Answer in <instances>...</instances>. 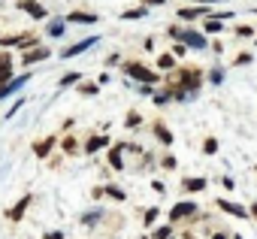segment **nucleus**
<instances>
[{
    "instance_id": "obj_34",
    "label": "nucleus",
    "mask_w": 257,
    "mask_h": 239,
    "mask_svg": "<svg viewBox=\"0 0 257 239\" xmlns=\"http://www.w3.org/2000/svg\"><path fill=\"white\" fill-rule=\"evenodd\" d=\"M143 4H146V7H149V4H152V7H161L164 0H143Z\"/></svg>"
},
{
    "instance_id": "obj_9",
    "label": "nucleus",
    "mask_w": 257,
    "mask_h": 239,
    "mask_svg": "<svg viewBox=\"0 0 257 239\" xmlns=\"http://www.w3.org/2000/svg\"><path fill=\"white\" fill-rule=\"evenodd\" d=\"M218 206H221L224 212H230V215H236V218H248V212H245L242 206H236V203H230V200H218Z\"/></svg>"
},
{
    "instance_id": "obj_6",
    "label": "nucleus",
    "mask_w": 257,
    "mask_h": 239,
    "mask_svg": "<svg viewBox=\"0 0 257 239\" xmlns=\"http://www.w3.org/2000/svg\"><path fill=\"white\" fill-rule=\"evenodd\" d=\"M19 10H25V13H31L34 19H46L49 13H46V7H40L37 0H19Z\"/></svg>"
},
{
    "instance_id": "obj_25",
    "label": "nucleus",
    "mask_w": 257,
    "mask_h": 239,
    "mask_svg": "<svg viewBox=\"0 0 257 239\" xmlns=\"http://www.w3.org/2000/svg\"><path fill=\"white\" fill-rule=\"evenodd\" d=\"M97 218H100V212H88V215L82 218V224H85V227H94V221H97Z\"/></svg>"
},
{
    "instance_id": "obj_37",
    "label": "nucleus",
    "mask_w": 257,
    "mask_h": 239,
    "mask_svg": "<svg viewBox=\"0 0 257 239\" xmlns=\"http://www.w3.org/2000/svg\"><path fill=\"white\" fill-rule=\"evenodd\" d=\"M251 215H254V218H257V203H254V206H251Z\"/></svg>"
},
{
    "instance_id": "obj_39",
    "label": "nucleus",
    "mask_w": 257,
    "mask_h": 239,
    "mask_svg": "<svg viewBox=\"0 0 257 239\" xmlns=\"http://www.w3.org/2000/svg\"><path fill=\"white\" fill-rule=\"evenodd\" d=\"M236 239H242V236H236Z\"/></svg>"
},
{
    "instance_id": "obj_38",
    "label": "nucleus",
    "mask_w": 257,
    "mask_h": 239,
    "mask_svg": "<svg viewBox=\"0 0 257 239\" xmlns=\"http://www.w3.org/2000/svg\"><path fill=\"white\" fill-rule=\"evenodd\" d=\"M215 239H227V236H224V233H215Z\"/></svg>"
},
{
    "instance_id": "obj_30",
    "label": "nucleus",
    "mask_w": 257,
    "mask_h": 239,
    "mask_svg": "<svg viewBox=\"0 0 257 239\" xmlns=\"http://www.w3.org/2000/svg\"><path fill=\"white\" fill-rule=\"evenodd\" d=\"M236 37H251V28H248V25H239V28H236Z\"/></svg>"
},
{
    "instance_id": "obj_4",
    "label": "nucleus",
    "mask_w": 257,
    "mask_h": 239,
    "mask_svg": "<svg viewBox=\"0 0 257 239\" xmlns=\"http://www.w3.org/2000/svg\"><path fill=\"white\" fill-rule=\"evenodd\" d=\"M31 79V73H25V76H16V79H10V82H4V85H0V100H4V97H10V94H16L25 82Z\"/></svg>"
},
{
    "instance_id": "obj_21",
    "label": "nucleus",
    "mask_w": 257,
    "mask_h": 239,
    "mask_svg": "<svg viewBox=\"0 0 257 239\" xmlns=\"http://www.w3.org/2000/svg\"><path fill=\"white\" fill-rule=\"evenodd\" d=\"M206 31H209V34H221L224 28H221V22H218V19H209V22H206Z\"/></svg>"
},
{
    "instance_id": "obj_10",
    "label": "nucleus",
    "mask_w": 257,
    "mask_h": 239,
    "mask_svg": "<svg viewBox=\"0 0 257 239\" xmlns=\"http://www.w3.org/2000/svg\"><path fill=\"white\" fill-rule=\"evenodd\" d=\"M28 206H31V194H28V197H22V200L16 203V209H10V218H13V221H22V215H25V209H28Z\"/></svg>"
},
{
    "instance_id": "obj_13",
    "label": "nucleus",
    "mask_w": 257,
    "mask_h": 239,
    "mask_svg": "<svg viewBox=\"0 0 257 239\" xmlns=\"http://www.w3.org/2000/svg\"><path fill=\"white\" fill-rule=\"evenodd\" d=\"M103 146H109V140H106V137H91V140H88V146H85V152H91V155H94V152H100Z\"/></svg>"
},
{
    "instance_id": "obj_31",
    "label": "nucleus",
    "mask_w": 257,
    "mask_h": 239,
    "mask_svg": "<svg viewBox=\"0 0 257 239\" xmlns=\"http://www.w3.org/2000/svg\"><path fill=\"white\" fill-rule=\"evenodd\" d=\"M64 149H67V152H76V140H73V137H67V140H64Z\"/></svg>"
},
{
    "instance_id": "obj_24",
    "label": "nucleus",
    "mask_w": 257,
    "mask_h": 239,
    "mask_svg": "<svg viewBox=\"0 0 257 239\" xmlns=\"http://www.w3.org/2000/svg\"><path fill=\"white\" fill-rule=\"evenodd\" d=\"M203 152H206V155H215V152H218V140H206V143H203Z\"/></svg>"
},
{
    "instance_id": "obj_14",
    "label": "nucleus",
    "mask_w": 257,
    "mask_h": 239,
    "mask_svg": "<svg viewBox=\"0 0 257 239\" xmlns=\"http://www.w3.org/2000/svg\"><path fill=\"white\" fill-rule=\"evenodd\" d=\"M206 13H209L206 7H188V10H182L179 16H182V19H200V16H206Z\"/></svg>"
},
{
    "instance_id": "obj_26",
    "label": "nucleus",
    "mask_w": 257,
    "mask_h": 239,
    "mask_svg": "<svg viewBox=\"0 0 257 239\" xmlns=\"http://www.w3.org/2000/svg\"><path fill=\"white\" fill-rule=\"evenodd\" d=\"M146 13H149L146 7H143V10H131V13H124V19H143Z\"/></svg>"
},
{
    "instance_id": "obj_27",
    "label": "nucleus",
    "mask_w": 257,
    "mask_h": 239,
    "mask_svg": "<svg viewBox=\"0 0 257 239\" xmlns=\"http://www.w3.org/2000/svg\"><path fill=\"white\" fill-rule=\"evenodd\" d=\"M170 233H173V227H161V230H158L152 239H170Z\"/></svg>"
},
{
    "instance_id": "obj_16",
    "label": "nucleus",
    "mask_w": 257,
    "mask_h": 239,
    "mask_svg": "<svg viewBox=\"0 0 257 239\" xmlns=\"http://www.w3.org/2000/svg\"><path fill=\"white\" fill-rule=\"evenodd\" d=\"M121 152H124V149H112V152H109V164H112V170H124V161H121Z\"/></svg>"
},
{
    "instance_id": "obj_35",
    "label": "nucleus",
    "mask_w": 257,
    "mask_h": 239,
    "mask_svg": "<svg viewBox=\"0 0 257 239\" xmlns=\"http://www.w3.org/2000/svg\"><path fill=\"white\" fill-rule=\"evenodd\" d=\"M46 239H64V236H61V233H49Z\"/></svg>"
},
{
    "instance_id": "obj_2",
    "label": "nucleus",
    "mask_w": 257,
    "mask_h": 239,
    "mask_svg": "<svg viewBox=\"0 0 257 239\" xmlns=\"http://www.w3.org/2000/svg\"><path fill=\"white\" fill-rule=\"evenodd\" d=\"M124 73H127V76H134V79H140L143 85L158 82V73H152V70H149V67H143V64H127V67H124Z\"/></svg>"
},
{
    "instance_id": "obj_7",
    "label": "nucleus",
    "mask_w": 257,
    "mask_h": 239,
    "mask_svg": "<svg viewBox=\"0 0 257 239\" xmlns=\"http://www.w3.org/2000/svg\"><path fill=\"white\" fill-rule=\"evenodd\" d=\"M10 79H13V58L4 52V55H0V85L10 82Z\"/></svg>"
},
{
    "instance_id": "obj_20",
    "label": "nucleus",
    "mask_w": 257,
    "mask_h": 239,
    "mask_svg": "<svg viewBox=\"0 0 257 239\" xmlns=\"http://www.w3.org/2000/svg\"><path fill=\"white\" fill-rule=\"evenodd\" d=\"M64 34V22H52L49 25V37H61Z\"/></svg>"
},
{
    "instance_id": "obj_15",
    "label": "nucleus",
    "mask_w": 257,
    "mask_h": 239,
    "mask_svg": "<svg viewBox=\"0 0 257 239\" xmlns=\"http://www.w3.org/2000/svg\"><path fill=\"white\" fill-rule=\"evenodd\" d=\"M155 134H158V140H161L164 146H173V134H170L164 125H155Z\"/></svg>"
},
{
    "instance_id": "obj_23",
    "label": "nucleus",
    "mask_w": 257,
    "mask_h": 239,
    "mask_svg": "<svg viewBox=\"0 0 257 239\" xmlns=\"http://www.w3.org/2000/svg\"><path fill=\"white\" fill-rule=\"evenodd\" d=\"M79 79H82V76H79V73H67V76H64V79H61V88H67V85H76V82H79Z\"/></svg>"
},
{
    "instance_id": "obj_5",
    "label": "nucleus",
    "mask_w": 257,
    "mask_h": 239,
    "mask_svg": "<svg viewBox=\"0 0 257 239\" xmlns=\"http://www.w3.org/2000/svg\"><path fill=\"white\" fill-rule=\"evenodd\" d=\"M97 43V37H88V40H82V43H76V46H70V49H64L61 52V58H76V55H82V52H88L91 46Z\"/></svg>"
},
{
    "instance_id": "obj_1",
    "label": "nucleus",
    "mask_w": 257,
    "mask_h": 239,
    "mask_svg": "<svg viewBox=\"0 0 257 239\" xmlns=\"http://www.w3.org/2000/svg\"><path fill=\"white\" fill-rule=\"evenodd\" d=\"M167 34H170L173 40H182L185 46H194V49H206V37H203V34H197V31H185V28H176V25H173Z\"/></svg>"
},
{
    "instance_id": "obj_28",
    "label": "nucleus",
    "mask_w": 257,
    "mask_h": 239,
    "mask_svg": "<svg viewBox=\"0 0 257 239\" xmlns=\"http://www.w3.org/2000/svg\"><path fill=\"white\" fill-rule=\"evenodd\" d=\"M209 79H212L215 85H221V82H224V70H212V76H209Z\"/></svg>"
},
{
    "instance_id": "obj_8",
    "label": "nucleus",
    "mask_w": 257,
    "mask_h": 239,
    "mask_svg": "<svg viewBox=\"0 0 257 239\" xmlns=\"http://www.w3.org/2000/svg\"><path fill=\"white\" fill-rule=\"evenodd\" d=\"M46 58H49V52H46V49H31V52H25V58H22V61H25V67H28V64L46 61Z\"/></svg>"
},
{
    "instance_id": "obj_12",
    "label": "nucleus",
    "mask_w": 257,
    "mask_h": 239,
    "mask_svg": "<svg viewBox=\"0 0 257 239\" xmlns=\"http://www.w3.org/2000/svg\"><path fill=\"white\" fill-rule=\"evenodd\" d=\"M67 19H70V22H79V25H94V22H97L94 13H70Z\"/></svg>"
},
{
    "instance_id": "obj_36",
    "label": "nucleus",
    "mask_w": 257,
    "mask_h": 239,
    "mask_svg": "<svg viewBox=\"0 0 257 239\" xmlns=\"http://www.w3.org/2000/svg\"><path fill=\"white\" fill-rule=\"evenodd\" d=\"M197 4H218V0H197Z\"/></svg>"
},
{
    "instance_id": "obj_29",
    "label": "nucleus",
    "mask_w": 257,
    "mask_h": 239,
    "mask_svg": "<svg viewBox=\"0 0 257 239\" xmlns=\"http://www.w3.org/2000/svg\"><path fill=\"white\" fill-rule=\"evenodd\" d=\"M137 125H140V115L131 112V115H127V128H137Z\"/></svg>"
},
{
    "instance_id": "obj_3",
    "label": "nucleus",
    "mask_w": 257,
    "mask_h": 239,
    "mask_svg": "<svg viewBox=\"0 0 257 239\" xmlns=\"http://www.w3.org/2000/svg\"><path fill=\"white\" fill-rule=\"evenodd\" d=\"M194 212H197V203H194V200H185V203L173 206V212H170V224H176V221H182V218H188V215H194Z\"/></svg>"
},
{
    "instance_id": "obj_33",
    "label": "nucleus",
    "mask_w": 257,
    "mask_h": 239,
    "mask_svg": "<svg viewBox=\"0 0 257 239\" xmlns=\"http://www.w3.org/2000/svg\"><path fill=\"white\" fill-rule=\"evenodd\" d=\"M155 218H158V209H149V212H146V224H152Z\"/></svg>"
},
{
    "instance_id": "obj_17",
    "label": "nucleus",
    "mask_w": 257,
    "mask_h": 239,
    "mask_svg": "<svg viewBox=\"0 0 257 239\" xmlns=\"http://www.w3.org/2000/svg\"><path fill=\"white\" fill-rule=\"evenodd\" d=\"M28 34H19V37H0V46H25Z\"/></svg>"
},
{
    "instance_id": "obj_22",
    "label": "nucleus",
    "mask_w": 257,
    "mask_h": 239,
    "mask_svg": "<svg viewBox=\"0 0 257 239\" xmlns=\"http://www.w3.org/2000/svg\"><path fill=\"white\" fill-rule=\"evenodd\" d=\"M173 61H176L173 55H161V58H158V67H161V70H170V67H173Z\"/></svg>"
},
{
    "instance_id": "obj_19",
    "label": "nucleus",
    "mask_w": 257,
    "mask_h": 239,
    "mask_svg": "<svg viewBox=\"0 0 257 239\" xmlns=\"http://www.w3.org/2000/svg\"><path fill=\"white\" fill-rule=\"evenodd\" d=\"M103 194H109V197H115V200H124V191H121V188H115V185H106V188H103Z\"/></svg>"
},
{
    "instance_id": "obj_32",
    "label": "nucleus",
    "mask_w": 257,
    "mask_h": 239,
    "mask_svg": "<svg viewBox=\"0 0 257 239\" xmlns=\"http://www.w3.org/2000/svg\"><path fill=\"white\" fill-rule=\"evenodd\" d=\"M25 103H28V100H16V103H13V109H10V115H16V112H19V109H22Z\"/></svg>"
},
{
    "instance_id": "obj_18",
    "label": "nucleus",
    "mask_w": 257,
    "mask_h": 239,
    "mask_svg": "<svg viewBox=\"0 0 257 239\" xmlns=\"http://www.w3.org/2000/svg\"><path fill=\"white\" fill-rule=\"evenodd\" d=\"M185 188H188V191H203V188H206V179H188Z\"/></svg>"
},
{
    "instance_id": "obj_11",
    "label": "nucleus",
    "mask_w": 257,
    "mask_h": 239,
    "mask_svg": "<svg viewBox=\"0 0 257 239\" xmlns=\"http://www.w3.org/2000/svg\"><path fill=\"white\" fill-rule=\"evenodd\" d=\"M52 149H55V137H49V140L37 143V146H34V155H37V158H46V155H49Z\"/></svg>"
}]
</instances>
